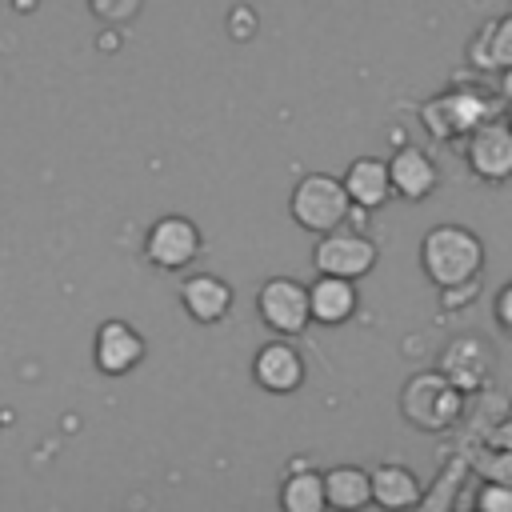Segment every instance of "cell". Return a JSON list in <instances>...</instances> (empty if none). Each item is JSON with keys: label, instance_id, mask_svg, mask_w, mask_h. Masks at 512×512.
<instances>
[{"label": "cell", "instance_id": "8fae6325", "mask_svg": "<svg viewBox=\"0 0 512 512\" xmlns=\"http://www.w3.org/2000/svg\"><path fill=\"white\" fill-rule=\"evenodd\" d=\"M388 180H392V192H400L408 200H424L436 184V164L428 160L424 148H400L388 160Z\"/></svg>", "mask_w": 512, "mask_h": 512}, {"label": "cell", "instance_id": "3957f363", "mask_svg": "<svg viewBox=\"0 0 512 512\" xmlns=\"http://www.w3.org/2000/svg\"><path fill=\"white\" fill-rule=\"evenodd\" d=\"M348 208H352V200H348L344 180H336L328 172H312L292 188V216H296V224H304L312 232L340 228L348 220Z\"/></svg>", "mask_w": 512, "mask_h": 512}, {"label": "cell", "instance_id": "6da1fadb", "mask_svg": "<svg viewBox=\"0 0 512 512\" xmlns=\"http://www.w3.org/2000/svg\"><path fill=\"white\" fill-rule=\"evenodd\" d=\"M420 264H424L432 284L460 288L480 272L484 244L476 240V232H468L460 224H440L420 240Z\"/></svg>", "mask_w": 512, "mask_h": 512}, {"label": "cell", "instance_id": "5b68a950", "mask_svg": "<svg viewBox=\"0 0 512 512\" xmlns=\"http://www.w3.org/2000/svg\"><path fill=\"white\" fill-rule=\"evenodd\" d=\"M256 308H260V320L268 328L284 332V336L304 332V324L312 320V312H308V288L296 284V280H288V276L264 280V288L256 296Z\"/></svg>", "mask_w": 512, "mask_h": 512}, {"label": "cell", "instance_id": "9a60e30c", "mask_svg": "<svg viewBox=\"0 0 512 512\" xmlns=\"http://www.w3.org/2000/svg\"><path fill=\"white\" fill-rule=\"evenodd\" d=\"M324 500L332 508H364L372 500V480L364 468L356 464H340L332 472H324Z\"/></svg>", "mask_w": 512, "mask_h": 512}, {"label": "cell", "instance_id": "5bb4252c", "mask_svg": "<svg viewBox=\"0 0 512 512\" xmlns=\"http://www.w3.org/2000/svg\"><path fill=\"white\" fill-rule=\"evenodd\" d=\"M372 500L384 508H412L420 504V480L400 464H380L372 476Z\"/></svg>", "mask_w": 512, "mask_h": 512}, {"label": "cell", "instance_id": "7c38bea8", "mask_svg": "<svg viewBox=\"0 0 512 512\" xmlns=\"http://www.w3.org/2000/svg\"><path fill=\"white\" fill-rule=\"evenodd\" d=\"M308 312L320 324H344L356 312V288H352V280L320 272V280L308 288Z\"/></svg>", "mask_w": 512, "mask_h": 512}, {"label": "cell", "instance_id": "44dd1931", "mask_svg": "<svg viewBox=\"0 0 512 512\" xmlns=\"http://www.w3.org/2000/svg\"><path fill=\"white\" fill-rule=\"evenodd\" d=\"M508 128H512V124H508Z\"/></svg>", "mask_w": 512, "mask_h": 512}, {"label": "cell", "instance_id": "4fadbf2b", "mask_svg": "<svg viewBox=\"0 0 512 512\" xmlns=\"http://www.w3.org/2000/svg\"><path fill=\"white\" fill-rule=\"evenodd\" d=\"M344 188H348V200H352L356 208H380V204L392 196L388 164H384V160H372V156L352 160V168H348V176H344Z\"/></svg>", "mask_w": 512, "mask_h": 512}, {"label": "cell", "instance_id": "d6986e66", "mask_svg": "<svg viewBox=\"0 0 512 512\" xmlns=\"http://www.w3.org/2000/svg\"><path fill=\"white\" fill-rule=\"evenodd\" d=\"M496 320H500V324L512 332V284H508V288L496 296Z\"/></svg>", "mask_w": 512, "mask_h": 512}, {"label": "cell", "instance_id": "e0dca14e", "mask_svg": "<svg viewBox=\"0 0 512 512\" xmlns=\"http://www.w3.org/2000/svg\"><path fill=\"white\" fill-rule=\"evenodd\" d=\"M476 56L488 64V68H512V16H504L500 24H492L488 28V36H484V44L476 48Z\"/></svg>", "mask_w": 512, "mask_h": 512}, {"label": "cell", "instance_id": "9c48e42d", "mask_svg": "<svg viewBox=\"0 0 512 512\" xmlns=\"http://www.w3.org/2000/svg\"><path fill=\"white\" fill-rule=\"evenodd\" d=\"M468 160L476 168V176L484 180H504L512 172V128L504 124H484L476 128L472 144H468Z\"/></svg>", "mask_w": 512, "mask_h": 512}, {"label": "cell", "instance_id": "7a4b0ae2", "mask_svg": "<svg viewBox=\"0 0 512 512\" xmlns=\"http://www.w3.org/2000/svg\"><path fill=\"white\" fill-rule=\"evenodd\" d=\"M400 412L420 432H444L460 412V388L444 372H416L400 392Z\"/></svg>", "mask_w": 512, "mask_h": 512}, {"label": "cell", "instance_id": "ffe728a7", "mask_svg": "<svg viewBox=\"0 0 512 512\" xmlns=\"http://www.w3.org/2000/svg\"><path fill=\"white\" fill-rule=\"evenodd\" d=\"M504 92L512 96V68H508V76H504Z\"/></svg>", "mask_w": 512, "mask_h": 512}, {"label": "cell", "instance_id": "52a82bcc", "mask_svg": "<svg viewBox=\"0 0 512 512\" xmlns=\"http://www.w3.org/2000/svg\"><path fill=\"white\" fill-rule=\"evenodd\" d=\"M144 360V336L124 320H108L96 332V368L108 376H124Z\"/></svg>", "mask_w": 512, "mask_h": 512}, {"label": "cell", "instance_id": "2e32d148", "mask_svg": "<svg viewBox=\"0 0 512 512\" xmlns=\"http://www.w3.org/2000/svg\"><path fill=\"white\" fill-rule=\"evenodd\" d=\"M280 504L288 512H320L328 500H324V476L304 468V472H292L284 480V492H280Z\"/></svg>", "mask_w": 512, "mask_h": 512}, {"label": "cell", "instance_id": "277c9868", "mask_svg": "<svg viewBox=\"0 0 512 512\" xmlns=\"http://www.w3.org/2000/svg\"><path fill=\"white\" fill-rule=\"evenodd\" d=\"M200 252V228L188 220V216H160L152 228H148V240H144V256L164 268V272H176V268H188Z\"/></svg>", "mask_w": 512, "mask_h": 512}, {"label": "cell", "instance_id": "ac0fdd59", "mask_svg": "<svg viewBox=\"0 0 512 512\" xmlns=\"http://www.w3.org/2000/svg\"><path fill=\"white\" fill-rule=\"evenodd\" d=\"M476 508H480V512H512V484L488 480V484L476 492Z\"/></svg>", "mask_w": 512, "mask_h": 512}, {"label": "cell", "instance_id": "30bf717a", "mask_svg": "<svg viewBox=\"0 0 512 512\" xmlns=\"http://www.w3.org/2000/svg\"><path fill=\"white\" fill-rule=\"evenodd\" d=\"M180 304H184V312H188L192 320H200V324H216V320L232 308V288H228L220 276L196 272V276L184 280V288H180Z\"/></svg>", "mask_w": 512, "mask_h": 512}, {"label": "cell", "instance_id": "ba28073f", "mask_svg": "<svg viewBox=\"0 0 512 512\" xmlns=\"http://www.w3.org/2000/svg\"><path fill=\"white\" fill-rule=\"evenodd\" d=\"M252 372H256V384L268 388V392H296L300 380H304V360H300V352L292 344L272 340V344H264L256 352Z\"/></svg>", "mask_w": 512, "mask_h": 512}, {"label": "cell", "instance_id": "8992f818", "mask_svg": "<svg viewBox=\"0 0 512 512\" xmlns=\"http://www.w3.org/2000/svg\"><path fill=\"white\" fill-rule=\"evenodd\" d=\"M316 268L328 272V276H344V280H356L364 272H372L376 264V244L360 232H344V228H332L324 232V240L316 244Z\"/></svg>", "mask_w": 512, "mask_h": 512}]
</instances>
